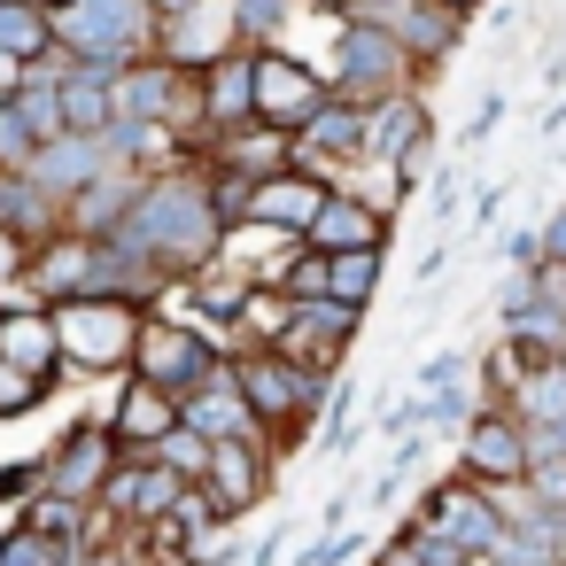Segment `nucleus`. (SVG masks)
<instances>
[{"instance_id":"1","label":"nucleus","mask_w":566,"mask_h":566,"mask_svg":"<svg viewBox=\"0 0 566 566\" xmlns=\"http://www.w3.org/2000/svg\"><path fill=\"white\" fill-rule=\"evenodd\" d=\"M48 311H55L63 380L71 373H117V365H133L140 318H148L133 295H71V303H48Z\"/></svg>"},{"instance_id":"2","label":"nucleus","mask_w":566,"mask_h":566,"mask_svg":"<svg viewBox=\"0 0 566 566\" xmlns=\"http://www.w3.org/2000/svg\"><path fill=\"white\" fill-rule=\"evenodd\" d=\"M40 489L48 496H71V504H94L102 496V481L117 473V442H109V427L102 419H78L55 450H40Z\"/></svg>"},{"instance_id":"3","label":"nucleus","mask_w":566,"mask_h":566,"mask_svg":"<svg viewBox=\"0 0 566 566\" xmlns=\"http://www.w3.org/2000/svg\"><path fill=\"white\" fill-rule=\"evenodd\" d=\"M102 427H109V442H117V458H148V450H156V442H164V434L179 427V396L133 373V380L117 388V411H109Z\"/></svg>"},{"instance_id":"4","label":"nucleus","mask_w":566,"mask_h":566,"mask_svg":"<svg viewBox=\"0 0 566 566\" xmlns=\"http://www.w3.org/2000/svg\"><path fill=\"white\" fill-rule=\"evenodd\" d=\"M0 365H40V373H63L55 311H48L40 295H9V303H0Z\"/></svg>"},{"instance_id":"5","label":"nucleus","mask_w":566,"mask_h":566,"mask_svg":"<svg viewBox=\"0 0 566 566\" xmlns=\"http://www.w3.org/2000/svg\"><path fill=\"white\" fill-rule=\"evenodd\" d=\"M48 48H55L48 0H0V55H9V63H40Z\"/></svg>"},{"instance_id":"6","label":"nucleus","mask_w":566,"mask_h":566,"mask_svg":"<svg viewBox=\"0 0 566 566\" xmlns=\"http://www.w3.org/2000/svg\"><path fill=\"white\" fill-rule=\"evenodd\" d=\"M63 373H40V365H0V419H32L48 396H55Z\"/></svg>"},{"instance_id":"7","label":"nucleus","mask_w":566,"mask_h":566,"mask_svg":"<svg viewBox=\"0 0 566 566\" xmlns=\"http://www.w3.org/2000/svg\"><path fill=\"white\" fill-rule=\"evenodd\" d=\"M32 156H40L32 117L17 109V94H0V179H9V171H32Z\"/></svg>"},{"instance_id":"8","label":"nucleus","mask_w":566,"mask_h":566,"mask_svg":"<svg viewBox=\"0 0 566 566\" xmlns=\"http://www.w3.org/2000/svg\"><path fill=\"white\" fill-rule=\"evenodd\" d=\"M24 272H32V241L17 226H0V303L24 295Z\"/></svg>"},{"instance_id":"9","label":"nucleus","mask_w":566,"mask_h":566,"mask_svg":"<svg viewBox=\"0 0 566 566\" xmlns=\"http://www.w3.org/2000/svg\"><path fill=\"white\" fill-rule=\"evenodd\" d=\"M40 481H48V473H40V458H24V465H0V504H17V512H24V504L40 496Z\"/></svg>"},{"instance_id":"10","label":"nucleus","mask_w":566,"mask_h":566,"mask_svg":"<svg viewBox=\"0 0 566 566\" xmlns=\"http://www.w3.org/2000/svg\"><path fill=\"white\" fill-rule=\"evenodd\" d=\"M24 86V63H9V55H0V94H17Z\"/></svg>"}]
</instances>
